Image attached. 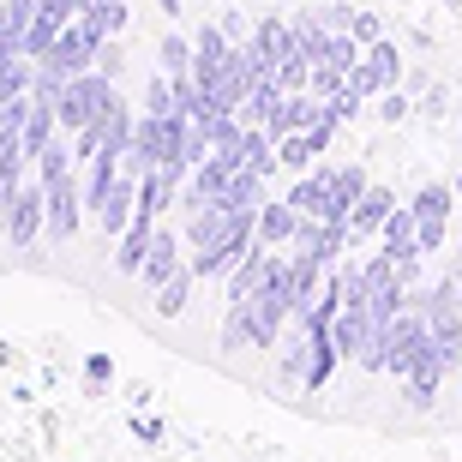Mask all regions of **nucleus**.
Here are the masks:
<instances>
[{"label":"nucleus","instance_id":"f257e3e1","mask_svg":"<svg viewBox=\"0 0 462 462\" xmlns=\"http://www.w3.org/2000/svg\"><path fill=\"white\" fill-rule=\"evenodd\" d=\"M108 103H115V97H108V72H72L67 85H60V103H54V115H60V126L85 133V126L103 115Z\"/></svg>","mask_w":462,"mask_h":462},{"label":"nucleus","instance_id":"f03ea898","mask_svg":"<svg viewBox=\"0 0 462 462\" xmlns=\"http://www.w3.org/2000/svg\"><path fill=\"white\" fill-rule=\"evenodd\" d=\"M97 49H103V31H97V24H85V18H72V24H60L54 49L42 54L36 67H49V72H60V79H72V72H90Z\"/></svg>","mask_w":462,"mask_h":462},{"label":"nucleus","instance_id":"7ed1b4c3","mask_svg":"<svg viewBox=\"0 0 462 462\" xmlns=\"http://www.w3.org/2000/svg\"><path fill=\"white\" fill-rule=\"evenodd\" d=\"M396 67H402L396 42H384V36H378L373 49H366V60H360V67L348 72V85H355L360 97H373V90H391V85H396Z\"/></svg>","mask_w":462,"mask_h":462},{"label":"nucleus","instance_id":"20e7f679","mask_svg":"<svg viewBox=\"0 0 462 462\" xmlns=\"http://www.w3.org/2000/svg\"><path fill=\"white\" fill-rule=\"evenodd\" d=\"M42 223H49V210H42V180H31V187H18V192H13L6 235H13V246H31V240L42 235Z\"/></svg>","mask_w":462,"mask_h":462},{"label":"nucleus","instance_id":"39448f33","mask_svg":"<svg viewBox=\"0 0 462 462\" xmlns=\"http://www.w3.org/2000/svg\"><path fill=\"white\" fill-rule=\"evenodd\" d=\"M79 187H72V174H54V180H42V210H49V228L54 235H72L79 228Z\"/></svg>","mask_w":462,"mask_h":462},{"label":"nucleus","instance_id":"423d86ee","mask_svg":"<svg viewBox=\"0 0 462 462\" xmlns=\"http://www.w3.org/2000/svg\"><path fill=\"white\" fill-rule=\"evenodd\" d=\"M445 217H450V192H445V187H420V199H414L420 253H439V240H445Z\"/></svg>","mask_w":462,"mask_h":462},{"label":"nucleus","instance_id":"0eeeda50","mask_svg":"<svg viewBox=\"0 0 462 462\" xmlns=\"http://www.w3.org/2000/svg\"><path fill=\"white\" fill-rule=\"evenodd\" d=\"M138 276H144L151 289H162L174 276V228H151V253H144V271Z\"/></svg>","mask_w":462,"mask_h":462},{"label":"nucleus","instance_id":"6e6552de","mask_svg":"<svg viewBox=\"0 0 462 462\" xmlns=\"http://www.w3.org/2000/svg\"><path fill=\"white\" fill-rule=\"evenodd\" d=\"M97 223H103V235H126V223H133V180H126V174L108 187L103 210H97Z\"/></svg>","mask_w":462,"mask_h":462},{"label":"nucleus","instance_id":"1a4fd4ad","mask_svg":"<svg viewBox=\"0 0 462 462\" xmlns=\"http://www.w3.org/2000/svg\"><path fill=\"white\" fill-rule=\"evenodd\" d=\"M325 199H330V174L294 180V192H289V205L300 210V217H312V223H325Z\"/></svg>","mask_w":462,"mask_h":462},{"label":"nucleus","instance_id":"9d476101","mask_svg":"<svg viewBox=\"0 0 462 462\" xmlns=\"http://www.w3.org/2000/svg\"><path fill=\"white\" fill-rule=\"evenodd\" d=\"M391 192H360V205H355V217H348V228H355V235H366V228H384V217H391Z\"/></svg>","mask_w":462,"mask_h":462},{"label":"nucleus","instance_id":"9b49d317","mask_svg":"<svg viewBox=\"0 0 462 462\" xmlns=\"http://www.w3.org/2000/svg\"><path fill=\"white\" fill-rule=\"evenodd\" d=\"M294 223H300V210L282 199V205H271L264 217H258V235H264V240H289V235H294Z\"/></svg>","mask_w":462,"mask_h":462},{"label":"nucleus","instance_id":"f8f14e48","mask_svg":"<svg viewBox=\"0 0 462 462\" xmlns=\"http://www.w3.org/2000/svg\"><path fill=\"white\" fill-rule=\"evenodd\" d=\"M187 289H192V271H174L169 282H162V294H156V312H162V319L187 312Z\"/></svg>","mask_w":462,"mask_h":462},{"label":"nucleus","instance_id":"ddd939ff","mask_svg":"<svg viewBox=\"0 0 462 462\" xmlns=\"http://www.w3.org/2000/svg\"><path fill=\"white\" fill-rule=\"evenodd\" d=\"M162 72H169V79H180V72H192V49L187 42H180V36H162Z\"/></svg>","mask_w":462,"mask_h":462},{"label":"nucleus","instance_id":"4468645a","mask_svg":"<svg viewBox=\"0 0 462 462\" xmlns=\"http://www.w3.org/2000/svg\"><path fill=\"white\" fill-rule=\"evenodd\" d=\"M144 115H180V108H174V85L151 79V90H144Z\"/></svg>","mask_w":462,"mask_h":462},{"label":"nucleus","instance_id":"2eb2a0df","mask_svg":"<svg viewBox=\"0 0 462 462\" xmlns=\"http://www.w3.org/2000/svg\"><path fill=\"white\" fill-rule=\"evenodd\" d=\"M79 6H85V0H36V13L49 18V24H72V18H79Z\"/></svg>","mask_w":462,"mask_h":462},{"label":"nucleus","instance_id":"dca6fc26","mask_svg":"<svg viewBox=\"0 0 462 462\" xmlns=\"http://www.w3.org/2000/svg\"><path fill=\"white\" fill-rule=\"evenodd\" d=\"M378 120H409V97H402V90H384V97H378Z\"/></svg>","mask_w":462,"mask_h":462},{"label":"nucleus","instance_id":"f3484780","mask_svg":"<svg viewBox=\"0 0 462 462\" xmlns=\"http://www.w3.org/2000/svg\"><path fill=\"white\" fill-rule=\"evenodd\" d=\"M85 378H90V391L115 384V366H108V355H90V360H85Z\"/></svg>","mask_w":462,"mask_h":462},{"label":"nucleus","instance_id":"a211bd4d","mask_svg":"<svg viewBox=\"0 0 462 462\" xmlns=\"http://www.w3.org/2000/svg\"><path fill=\"white\" fill-rule=\"evenodd\" d=\"M348 31H355L360 42H378V18L373 13H348Z\"/></svg>","mask_w":462,"mask_h":462},{"label":"nucleus","instance_id":"6ab92c4d","mask_svg":"<svg viewBox=\"0 0 462 462\" xmlns=\"http://www.w3.org/2000/svg\"><path fill=\"white\" fill-rule=\"evenodd\" d=\"M133 432H138V439H151V445L162 439V427H156V420H144V414H133Z\"/></svg>","mask_w":462,"mask_h":462},{"label":"nucleus","instance_id":"aec40b11","mask_svg":"<svg viewBox=\"0 0 462 462\" xmlns=\"http://www.w3.org/2000/svg\"><path fill=\"white\" fill-rule=\"evenodd\" d=\"M162 13H180V0H162Z\"/></svg>","mask_w":462,"mask_h":462},{"label":"nucleus","instance_id":"412c9836","mask_svg":"<svg viewBox=\"0 0 462 462\" xmlns=\"http://www.w3.org/2000/svg\"><path fill=\"white\" fill-rule=\"evenodd\" d=\"M457 192H462V180H457Z\"/></svg>","mask_w":462,"mask_h":462},{"label":"nucleus","instance_id":"4be33fe9","mask_svg":"<svg viewBox=\"0 0 462 462\" xmlns=\"http://www.w3.org/2000/svg\"><path fill=\"white\" fill-rule=\"evenodd\" d=\"M450 6H457V0H450Z\"/></svg>","mask_w":462,"mask_h":462}]
</instances>
